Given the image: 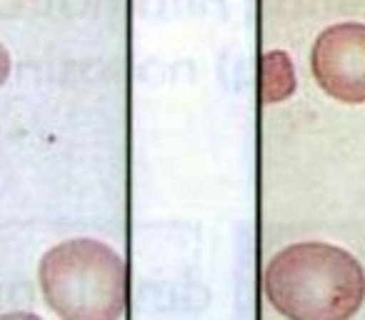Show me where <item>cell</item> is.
Here are the masks:
<instances>
[{"instance_id": "1", "label": "cell", "mask_w": 365, "mask_h": 320, "mask_svg": "<svg viewBox=\"0 0 365 320\" xmlns=\"http://www.w3.org/2000/svg\"><path fill=\"white\" fill-rule=\"evenodd\" d=\"M263 290L288 320H350L365 300V270L348 250L305 240L268 260Z\"/></svg>"}, {"instance_id": "2", "label": "cell", "mask_w": 365, "mask_h": 320, "mask_svg": "<svg viewBox=\"0 0 365 320\" xmlns=\"http://www.w3.org/2000/svg\"><path fill=\"white\" fill-rule=\"evenodd\" d=\"M46 303L61 320H120L128 308V263L96 238L51 248L38 268Z\"/></svg>"}, {"instance_id": "3", "label": "cell", "mask_w": 365, "mask_h": 320, "mask_svg": "<svg viewBox=\"0 0 365 320\" xmlns=\"http://www.w3.org/2000/svg\"><path fill=\"white\" fill-rule=\"evenodd\" d=\"M310 68L330 98L348 105L365 103V26L338 23L315 38Z\"/></svg>"}, {"instance_id": "4", "label": "cell", "mask_w": 365, "mask_h": 320, "mask_svg": "<svg viewBox=\"0 0 365 320\" xmlns=\"http://www.w3.org/2000/svg\"><path fill=\"white\" fill-rule=\"evenodd\" d=\"M295 66L285 51H268L260 56V103L275 105L295 93Z\"/></svg>"}, {"instance_id": "5", "label": "cell", "mask_w": 365, "mask_h": 320, "mask_svg": "<svg viewBox=\"0 0 365 320\" xmlns=\"http://www.w3.org/2000/svg\"><path fill=\"white\" fill-rule=\"evenodd\" d=\"M8 78H11V53L0 43V86H6Z\"/></svg>"}, {"instance_id": "6", "label": "cell", "mask_w": 365, "mask_h": 320, "mask_svg": "<svg viewBox=\"0 0 365 320\" xmlns=\"http://www.w3.org/2000/svg\"><path fill=\"white\" fill-rule=\"evenodd\" d=\"M0 320H43L36 313H26V310H13V313H3Z\"/></svg>"}]
</instances>
